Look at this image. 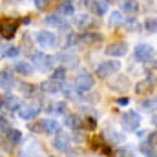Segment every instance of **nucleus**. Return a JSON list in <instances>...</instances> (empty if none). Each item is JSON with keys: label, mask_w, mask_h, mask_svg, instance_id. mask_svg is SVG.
Wrapping results in <instances>:
<instances>
[{"label": "nucleus", "mask_w": 157, "mask_h": 157, "mask_svg": "<svg viewBox=\"0 0 157 157\" xmlns=\"http://www.w3.org/2000/svg\"><path fill=\"white\" fill-rule=\"evenodd\" d=\"M157 84V78H146V80H143V82H139L137 86H135V91L137 93H150L154 88H155Z\"/></svg>", "instance_id": "obj_17"}, {"label": "nucleus", "mask_w": 157, "mask_h": 157, "mask_svg": "<svg viewBox=\"0 0 157 157\" xmlns=\"http://www.w3.org/2000/svg\"><path fill=\"white\" fill-rule=\"evenodd\" d=\"M97 126V121L93 117H82V128L84 130H93Z\"/></svg>", "instance_id": "obj_34"}, {"label": "nucleus", "mask_w": 157, "mask_h": 157, "mask_svg": "<svg viewBox=\"0 0 157 157\" xmlns=\"http://www.w3.org/2000/svg\"><path fill=\"white\" fill-rule=\"evenodd\" d=\"M122 22H124V17H122L121 11H113V13L110 15V18H108V24L113 26V28H115V26H121Z\"/></svg>", "instance_id": "obj_27"}, {"label": "nucleus", "mask_w": 157, "mask_h": 157, "mask_svg": "<svg viewBox=\"0 0 157 157\" xmlns=\"http://www.w3.org/2000/svg\"><path fill=\"white\" fill-rule=\"evenodd\" d=\"M7 130H9V122H7V119L0 115V133H6Z\"/></svg>", "instance_id": "obj_37"}, {"label": "nucleus", "mask_w": 157, "mask_h": 157, "mask_svg": "<svg viewBox=\"0 0 157 157\" xmlns=\"http://www.w3.org/2000/svg\"><path fill=\"white\" fill-rule=\"evenodd\" d=\"M0 157H2V155H0Z\"/></svg>", "instance_id": "obj_49"}, {"label": "nucleus", "mask_w": 157, "mask_h": 157, "mask_svg": "<svg viewBox=\"0 0 157 157\" xmlns=\"http://www.w3.org/2000/svg\"><path fill=\"white\" fill-rule=\"evenodd\" d=\"M35 40H37V44L42 46V48H55L57 46V35L53 33V31H39L37 35H35Z\"/></svg>", "instance_id": "obj_8"}, {"label": "nucleus", "mask_w": 157, "mask_h": 157, "mask_svg": "<svg viewBox=\"0 0 157 157\" xmlns=\"http://www.w3.org/2000/svg\"><path fill=\"white\" fill-rule=\"evenodd\" d=\"M15 71L20 73V75H24V77H28V75H33L35 66L29 64V62H17V64H15Z\"/></svg>", "instance_id": "obj_21"}, {"label": "nucleus", "mask_w": 157, "mask_h": 157, "mask_svg": "<svg viewBox=\"0 0 157 157\" xmlns=\"http://www.w3.org/2000/svg\"><path fill=\"white\" fill-rule=\"evenodd\" d=\"M102 40V35L97 33V31H84L80 37H78V42L84 44V46H95L97 42Z\"/></svg>", "instance_id": "obj_11"}, {"label": "nucleus", "mask_w": 157, "mask_h": 157, "mask_svg": "<svg viewBox=\"0 0 157 157\" xmlns=\"http://www.w3.org/2000/svg\"><path fill=\"white\" fill-rule=\"evenodd\" d=\"M18 24H20L18 20L9 18V17L0 18V35L4 39H13L15 33H17V29H18Z\"/></svg>", "instance_id": "obj_2"}, {"label": "nucleus", "mask_w": 157, "mask_h": 157, "mask_svg": "<svg viewBox=\"0 0 157 157\" xmlns=\"http://www.w3.org/2000/svg\"><path fill=\"white\" fill-rule=\"evenodd\" d=\"M7 4H18V2H22V0H6Z\"/></svg>", "instance_id": "obj_43"}, {"label": "nucleus", "mask_w": 157, "mask_h": 157, "mask_svg": "<svg viewBox=\"0 0 157 157\" xmlns=\"http://www.w3.org/2000/svg\"><path fill=\"white\" fill-rule=\"evenodd\" d=\"M60 4H71V0H59Z\"/></svg>", "instance_id": "obj_45"}, {"label": "nucleus", "mask_w": 157, "mask_h": 157, "mask_svg": "<svg viewBox=\"0 0 157 157\" xmlns=\"http://www.w3.org/2000/svg\"><path fill=\"white\" fill-rule=\"evenodd\" d=\"M128 102H130V99H128V97H119V99H117V104H119V106H126Z\"/></svg>", "instance_id": "obj_40"}, {"label": "nucleus", "mask_w": 157, "mask_h": 157, "mask_svg": "<svg viewBox=\"0 0 157 157\" xmlns=\"http://www.w3.org/2000/svg\"><path fill=\"white\" fill-rule=\"evenodd\" d=\"M146 133H148V132H144V130H141V132H137V135H139V137H144Z\"/></svg>", "instance_id": "obj_42"}, {"label": "nucleus", "mask_w": 157, "mask_h": 157, "mask_svg": "<svg viewBox=\"0 0 157 157\" xmlns=\"http://www.w3.org/2000/svg\"><path fill=\"white\" fill-rule=\"evenodd\" d=\"M88 7H90L91 13L97 15V17H102V15L108 13V2H104V0H91V4H90Z\"/></svg>", "instance_id": "obj_14"}, {"label": "nucleus", "mask_w": 157, "mask_h": 157, "mask_svg": "<svg viewBox=\"0 0 157 157\" xmlns=\"http://www.w3.org/2000/svg\"><path fill=\"white\" fill-rule=\"evenodd\" d=\"M144 29L148 33H157V17H148L144 20Z\"/></svg>", "instance_id": "obj_28"}, {"label": "nucleus", "mask_w": 157, "mask_h": 157, "mask_svg": "<svg viewBox=\"0 0 157 157\" xmlns=\"http://www.w3.org/2000/svg\"><path fill=\"white\" fill-rule=\"evenodd\" d=\"M141 108H143V110H152V108H154V101H144Z\"/></svg>", "instance_id": "obj_39"}, {"label": "nucleus", "mask_w": 157, "mask_h": 157, "mask_svg": "<svg viewBox=\"0 0 157 157\" xmlns=\"http://www.w3.org/2000/svg\"><path fill=\"white\" fill-rule=\"evenodd\" d=\"M59 15L60 17H71L73 15V6L71 4H60L59 6Z\"/></svg>", "instance_id": "obj_31"}, {"label": "nucleus", "mask_w": 157, "mask_h": 157, "mask_svg": "<svg viewBox=\"0 0 157 157\" xmlns=\"http://www.w3.org/2000/svg\"><path fill=\"white\" fill-rule=\"evenodd\" d=\"M155 57V49L150 44H137L135 46V59L139 62H150Z\"/></svg>", "instance_id": "obj_6"}, {"label": "nucleus", "mask_w": 157, "mask_h": 157, "mask_svg": "<svg viewBox=\"0 0 157 157\" xmlns=\"http://www.w3.org/2000/svg\"><path fill=\"white\" fill-rule=\"evenodd\" d=\"M148 143H150L152 146H155V148H157V132H155V133H152V135H150V141H148Z\"/></svg>", "instance_id": "obj_41"}, {"label": "nucleus", "mask_w": 157, "mask_h": 157, "mask_svg": "<svg viewBox=\"0 0 157 157\" xmlns=\"http://www.w3.org/2000/svg\"><path fill=\"white\" fill-rule=\"evenodd\" d=\"M59 132H60V126L55 119H44V135H53Z\"/></svg>", "instance_id": "obj_20"}, {"label": "nucleus", "mask_w": 157, "mask_h": 157, "mask_svg": "<svg viewBox=\"0 0 157 157\" xmlns=\"http://www.w3.org/2000/svg\"><path fill=\"white\" fill-rule=\"evenodd\" d=\"M64 122H66V126L71 128V130H80V128H82V117L77 115V113H66Z\"/></svg>", "instance_id": "obj_18"}, {"label": "nucleus", "mask_w": 157, "mask_h": 157, "mask_svg": "<svg viewBox=\"0 0 157 157\" xmlns=\"http://www.w3.org/2000/svg\"><path fill=\"white\" fill-rule=\"evenodd\" d=\"M51 78H53V80H57V82H62V80L66 78V68H64V66L55 68V70L51 71Z\"/></svg>", "instance_id": "obj_29"}, {"label": "nucleus", "mask_w": 157, "mask_h": 157, "mask_svg": "<svg viewBox=\"0 0 157 157\" xmlns=\"http://www.w3.org/2000/svg\"><path fill=\"white\" fill-rule=\"evenodd\" d=\"M104 51L108 57H124L128 53V44L126 42H112Z\"/></svg>", "instance_id": "obj_9"}, {"label": "nucleus", "mask_w": 157, "mask_h": 157, "mask_svg": "<svg viewBox=\"0 0 157 157\" xmlns=\"http://www.w3.org/2000/svg\"><path fill=\"white\" fill-rule=\"evenodd\" d=\"M46 24H48V26H53V28H59V29H68V22H66L64 17H60L59 13L46 17Z\"/></svg>", "instance_id": "obj_15"}, {"label": "nucleus", "mask_w": 157, "mask_h": 157, "mask_svg": "<svg viewBox=\"0 0 157 157\" xmlns=\"http://www.w3.org/2000/svg\"><path fill=\"white\" fill-rule=\"evenodd\" d=\"M117 157H133V152L130 150V146H122L117 150Z\"/></svg>", "instance_id": "obj_36"}, {"label": "nucleus", "mask_w": 157, "mask_h": 157, "mask_svg": "<svg viewBox=\"0 0 157 157\" xmlns=\"http://www.w3.org/2000/svg\"><path fill=\"white\" fill-rule=\"evenodd\" d=\"M39 90L42 91V93L55 95V93H59V91H60V82H57V80H53V78H49V80H44V82H40Z\"/></svg>", "instance_id": "obj_12"}, {"label": "nucleus", "mask_w": 157, "mask_h": 157, "mask_svg": "<svg viewBox=\"0 0 157 157\" xmlns=\"http://www.w3.org/2000/svg\"><path fill=\"white\" fill-rule=\"evenodd\" d=\"M90 22H91V17L90 15H80L77 18V28L82 29V31H86V28L90 26Z\"/></svg>", "instance_id": "obj_30"}, {"label": "nucleus", "mask_w": 157, "mask_h": 157, "mask_svg": "<svg viewBox=\"0 0 157 157\" xmlns=\"http://www.w3.org/2000/svg\"><path fill=\"white\" fill-rule=\"evenodd\" d=\"M15 82H17V80H15V75H13L11 71H7V70L0 71V88H2V90H6V91L13 90Z\"/></svg>", "instance_id": "obj_13"}, {"label": "nucleus", "mask_w": 157, "mask_h": 157, "mask_svg": "<svg viewBox=\"0 0 157 157\" xmlns=\"http://www.w3.org/2000/svg\"><path fill=\"white\" fill-rule=\"evenodd\" d=\"M139 150H141L143 155H146V157H157V148L152 146L150 143H143V144L139 146Z\"/></svg>", "instance_id": "obj_25"}, {"label": "nucleus", "mask_w": 157, "mask_h": 157, "mask_svg": "<svg viewBox=\"0 0 157 157\" xmlns=\"http://www.w3.org/2000/svg\"><path fill=\"white\" fill-rule=\"evenodd\" d=\"M53 148L59 150V152H70V148H71V139H70V135L64 133V132L55 133V137H53Z\"/></svg>", "instance_id": "obj_7"}, {"label": "nucleus", "mask_w": 157, "mask_h": 157, "mask_svg": "<svg viewBox=\"0 0 157 157\" xmlns=\"http://www.w3.org/2000/svg\"><path fill=\"white\" fill-rule=\"evenodd\" d=\"M0 108H2V104H0Z\"/></svg>", "instance_id": "obj_48"}, {"label": "nucleus", "mask_w": 157, "mask_h": 157, "mask_svg": "<svg viewBox=\"0 0 157 157\" xmlns=\"http://www.w3.org/2000/svg\"><path fill=\"white\" fill-rule=\"evenodd\" d=\"M18 53H20V49H18L17 46H11V48H7V49L4 51V59H13V57H18Z\"/></svg>", "instance_id": "obj_35"}, {"label": "nucleus", "mask_w": 157, "mask_h": 157, "mask_svg": "<svg viewBox=\"0 0 157 157\" xmlns=\"http://www.w3.org/2000/svg\"><path fill=\"white\" fill-rule=\"evenodd\" d=\"M104 2H115V0H104Z\"/></svg>", "instance_id": "obj_46"}, {"label": "nucleus", "mask_w": 157, "mask_h": 157, "mask_svg": "<svg viewBox=\"0 0 157 157\" xmlns=\"http://www.w3.org/2000/svg\"><path fill=\"white\" fill-rule=\"evenodd\" d=\"M49 113H68V106H66V102H53L51 106H48L46 108Z\"/></svg>", "instance_id": "obj_24"}, {"label": "nucleus", "mask_w": 157, "mask_h": 157, "mask_svg": "<svg viewBox=\"0 0 157 157\" xmlns=\"http://www.w3.org/2000/svg\"><path fill=\"white\" fill-rule=\"evenodd\" d=\"M119 70H121V62L119 60H104L97 66L95 70V75L99 78H108L112 75H115Z\"/></svg>", "instance_id": "obj_1"}, {"label": "nucleus", "mask_w": 157, "mask_h": 157, "mask_svg": "<svg viewBox=\"0 0 157 157\" xmlns=\"http://www.w3.org/2000/svg\"><path fill=\"white\" fill-rule=\"evenodd\" d=\"M121 9H122V13H126V15H137V11H139V2H137V0H122V2H121Z\"/></svg>", "instance_id": "obj_19"}, {"label": "nucleus", "mask_w": 157, "mask_h": 157, "mask_svg": "<svg viewBox=\"0 0 157 157\" xmlns=\"http://www.w3.org/2000/svg\"><path fill=\"white\" fill-rule=\"evenodd\" d=\"M6 139H7V144L9 146H18L22 143V132L20 130H15V128H9L6 132Z\"/></svg>", "instance_id": "obj_16"}, {"label": "nucleus", "mask_w": 157, "mask_h": 157, "mask_svg": "<svg viewBox=\"0 0 157 157\" xmlns=\"http://www.w3.org/2000/svg\"><path fill=\"white\" fill-rule=\"evenodd\" d=\"M49 2H51V0H35V7H37V9H46V7L49 6Z\"/></svg>", "instance_id": "obj_38"}, {"label": "nucleus", "mask_w": 157, "mask_h": 157, "mask_svg": "<svg viewBox=\"0 0 157 157\" xmlns=\"http://www.w3.org/2000/svg\"><path fill=\"white\" fill-rule=\"evenodd\" d=\"M39 112H40L39 104H24L18 110V115H20V119H24V121H31V119H35L39 115Z\"/></svg>", "instance_id": "obj_10"}, {"label": "nucleus", "mask_w": 157, "mask_h": 157, "mask_svg": "<svg viewBox=\"0 0 157 157\" xmlns=\"http://www.w3.org/2000/svg\"><path fill=\"white\" fill-rule=\"evenodd\" d=\"M29 130H31L33 133H44V119L31 122V124H29Z\"/></svg>", "instance_id": "obj_32"}, {"label": "nucleus", "mask_w": 157, "mask_h": 157, "mask_svg": "<svg viewBox=\"0 0 157 157\" xmlns=\"http://www.w3.org/2000/svg\"><path fill=\"white\" fill-rule=\"evenodd\" d=\"M49 157H57V155H49Z\"/></svg>", "instance_id": "obj_47"}, {"label": "nucleus", "mask_w": 157, "mask_h": 157, "mask_svg": "<svg viewBox=\"0 0 157 157\" xmlns=\"http://www.w3.org/2000/svg\"><path fill=\"white\" fill-rule=\"evenodd\" d=\"M122 24H124L126 31H132V33H137V31H141V22H137L135 18H126Z\"/></svg>", "instance_id": "obj_26"}, {"label": "nucleus", "mask_w": 157, "mask_h": 157, "mask_svg": "<svg viewBox=\"0 0 157 157\" xmlns=\"http://www.w3.org/2000/svg\"><path fill=\"white\" fill-rule=\"evenodd\" d=\"M93 84H95V78H93L91 73H88V71H82V73H78L77 77H75V90L80 91V93L90 91L93 88Z\"/></svg>", "instance_id": "obj_3"}, {"label": "nucleus", "mask_w": 157, "mask_h": 157, "mask_svg": "<svg viewBox=\"0 0 157 157\" xmlns=\"http://www.w3.org/2000/svg\"><path fill=\"white\" fill-rule=\"evenodd\" d=\"M80 2H82L84 6H90V4H91V0H80Z\"/></svg>", "instance_id": "obj_44"}, {"label": "nucleus", "mask_w": 157, "mask_h": 157, "mask_svg": "<svg viewBox=\"0 0 157 157\" xmlns=\"http://www.w3.org/2000/svg\"><path fill=\"white\" fill-rule=\"evenodd\" d=\"M59 59L64 62V66H66V64H68V66H75V64H77V57H75V55H66V53H62Z\"/></svg>", "instance_id": "obj_33"}, {"label": "nucleus", "mask_w": 157, "mask_h": 157, "mask_svg": "<svg viewBox=\"0 0 157 157\" xmlns=\"http://www.w3.org/2000/svg\"><path fill=\"white\" fill-rule=\"evenodd\" d=\"M6 106H7L11 112H18L24 104H22V101H20L18 97H7V99H6Z\"/></svg>", "instance_id": "obj_23"}, {"label": "nucleus", "mask_w": 157, "mask_h": 157, "mask_svg": "<svg viewBox=\"0 0 157 157\" xmlns=\"http://www.w3.org/2000/svg\"><path fill=\"white\" fill-rule=\"evenodd\" d=\"M31 59H33L35 68L40 70V71H49V70L53 68V57L44 55L42 51H35V53L31 55Z\"/></svg>", "instance_id": "obj_4"}, {"label": "nucleus", "mask_w": 157, "mask_h": 157, "mask_svg": "<svg viewBox=\"0 0 157 157\" xmlns=\"http://www.w3.org/2000/svg\"><path fill=\"white\" fill-rule=\"evenodd\" d=\"M20 91L24 93V97H35L37 91H39V86L29 84V82H22V84H20Z\"/></svg>", "instance_id": "obj_22"}, {"label": "nucleus", "mask_w": 157, "mask_h": 157, "mask_svg": "<svg viewBox=\"0 0 157 157\" xmlns=\"http://www.w3.org/2000/svg\"><path fill=\"white\" fill-rule=\"evenodd\" d=\"M121 122H122L124 130L133 132V130H137V128H139V124H141V115H139L137 112L130 110V112H126V113L121 117Z\"/></svg>", "instance_id": "obj_5"}]
</instances>
